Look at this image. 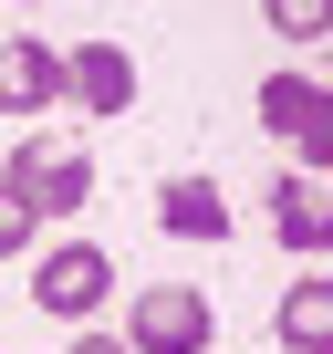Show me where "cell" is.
<instances>
[{
  "label": "cell",
  "mask_w": 333,
  "mask_h": 354,
  "mask_svg": "<svg viewBox=\"0 0 333 354\" xmlns=\"http://www.w3.org/2000/svg\"><path fill=\"white\" fill-rule=\"evenodd\" d=\"M63 94V53L53 42H0V115H42Z\"/></svg>",
  "instance_id": "6"
},
{
  "label": "cell",
  "mask_w": 333,
  "mask_h": 354,
  "mask_svg": "<svg viewBox=\"0 0 333 354\" xmlns=\"http://www.w3.org/2000/svg\"><path fill=\"white\" fill-rule=\"evenodd\" d=\"M32 230H42V219H32L11 188H0V261H11V250H32Z\"/></svg>",
  "instance_id": "12"
},
{
  "label": "cell",
  "mask_w": 333,
  "mask_h": 354,
  "mask_svg": "<svg viewBox=\"0 0 333 354\" xmlns=\"http://www.w3.org/2000/svg\"><path fill=\"white\" fill-rule=\"evenodd\" d=\"M312 94H323V84H312V73H271V84H260V125H271V136H281V146H292V125H302V115H312Z\"/></svg>",
  "instance_id": "9"
},
{
  "label": "cell",
  "mask_w": 333,
  "mask_h": 354,
  "mask_svg": "<svg viewBox=\"0 0 333 354\" xmlns=\"http://www.w3.org/2000/svg\"><path fill=\"white\" fill-rule=\"evenodd\" d=\"M271 333H281L292 354H333V281H323V271H302V281L281 292V313H271Z\"/></svg>",
  "instance_id": "7"
},
{
  "label": "cell",
  "mask_w": 333,
  "mask_h": 354,
  "mask_svg": "<svg viewBox=\"0 0 333 354\" xmlns=\"http://www.w3.org/2000/svg\"><path fill=\"white\" fill-rule=\"evenodd\" d=\"M63 354H135V344H125V333H73Z\"/></svg>",
  "instance_id": "13"
},
{
  "label": "cell",
  "mask_w": 333,
  "mask_h": 354,
  "mask_svg": "<svg viewBox=\"0 0 333 354\" xmlns=\"http://www.w3.org/2000/svg\"><path fill=\"white\" fill-rule=\"evenodd\" d=\"M0 188H11L32 219H73V209L94 198V156L63 146V136H32L21 156H0Z\"/></svg>",
  "instance_id": "1"
},
{
  "label": "cell",
  "mask_w": 333,
  "mask_h": 354,
  "mask_svg": "<svg viewBox=\"0 0 333 354\" xmlns=\"http://www.w3.org/2000/svg\"><path fill=\"white\" fill-rule=\"evenodd\" d=\"M32 302H42L53 323H94V313L115 302V261H104L94 240H53V250L32 261Z\"/></svg>",
  "instance_id": "2"
},
{
  "label": "cell",
  "mask_w": 333,
  "mask_h": 354,
  "mask_svg": "<svg viewBox=\"0 0 333 354\" xmlns=\"http://www.w3.org/2000/svg\"><path fill=\"white\" fill-rule=\"evenodd\" d=\"M63 94H73L84 115H125V104H135V53H125V42H73V53H63Z\"/></svg>",
  "instance_id": "4"
},
{
  "label": "cell",
  "mask_w": 333,
  "mask_h": 354,
  "mask_svg": "<svg viewBox=\"0 0 333 354\" xmlns=\"http://www.w3.org/2000/svg\"><path fill=\"white\" fill-rule=\"evenodd\" d=\"M156 219L178 230V240H229V198L209 188V177H166V188H156Z\"/></svg>",
  "instance_id": "8"
},
{
  "label": "cell",
  "mask_w": 333,
  "mask_h": 354,
  "mask_svg": "<svg viewBox=\"0 0 333 354\" xmlns=\"http://www.w3.org/2000/svg\"><path fill=\"white\" fill-rule=\"evenodd\" d=\"M292 167H302V177H333V84H323L312 115L292 125Z\"/></svg>",
  "instance_id": "10"
},
{
  "label": "cell",
  "mask_w": 333,
  "mask_h": 354,
  "mask_svg": "<svg viewBox=\"0 0 333 354\" xmlns=\"http://www.w3.org/2000/svg\"><path fill=\"white\" fill-rule=\"evenodd\" d=\"M125 344H135V354H209V344H219L209 292H198V281H156V292H135Z\"/></svg>",
  "instance_id": "3"
},
{
  "label": "cell",
  "mask_w": 333,
  "mask_h": 354,
  "mask_svg": "<svg viewBox=\"0 0 333 354\" xmlns=\"http://www.w3.org/2000/svg\"><path fill=\"white\" fill-rule=\"evenodd\" d=\"M271 230H281V250H333V188L323 177H302V167H281L271 177Z\"/></svg>",
  "instance_id": "5"
},
{
  "label": "cell",
  "mask_w": 333,
  "mask_h": 354,
  "mask_svg": "<svg viewBox=\"0 0 333 354\" xmlns=\"http://www.w3.org/2000/svg\"><path fill=\"white\" fill-rule=\"evenodd\" d=\"M260 21H271L281 42H323V32H333V0H260Z\"/></svg>",
  "instance_id": "11"
}]
</instances>
